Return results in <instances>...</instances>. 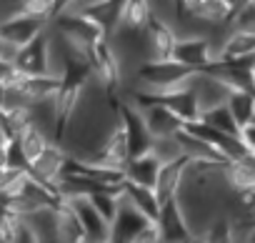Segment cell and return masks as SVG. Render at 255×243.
I'll return each instance as SVG.
<instances>
[{
    "label": "cell",
    "instance_id": "1",
    "mask_svg": "<svg viewBox=\"0 0 255 243\" xmlns=\"http://www.w3.org/2000/svg\"><path fill=\"white\" fill-rule=\"evenodd\" d=\"M110 241H120V243H155V241H160L158 221L145 216L140 208H135L120 193V206H118V216L113 221Z\"/></svg>",
    "mask_w": 255,
    "mask_h": 243
},
{
    "label": "cell",
    "instance_id": "2",
    "mask_svg": "<svg viewBox=\"0 0 255 243\" xmlns=\"http://www.w3.org/2000/svg\"><path fill=\"white\" fill-rule=\"evenodd\" d=\"M108 95H110V110L118 113L120 126H123V131H125L128 148H130V158L153 151L155 136L150 133V128H148V123H145V115H143L140 105H135L133 100L115 98L113 93H108Z\"/></svg>",
    "mask_w": 255,
    "mask_h": 243
},
{
    "label": "cell",
    "instance_id": "3",
    "mask_svg": "<svg viewBox=\"0 0 255 243\" xmlns=\"http://www.w3.org/2000/svg\"><path fill=\"white\" fill-rule=\"evenodd\" d=\"M198 70L188 68L185 63L168 58V60H143L135 78L145 90L153 93H163V90H173L178 85H185Z\"/></svg>",
    "mask_w": 255,
    "mask_h": 243
},
{
    "label": "cell",
    "instance_id": "4",
    "mask_svg": "<svg viewBox=\"0 0 255 243\" xmlns=\"http://www.w3.org/2000/svg\"><path fill=\"white\" fill-rule=\"evenodd\" d=\"M85 58L93 68V80L105 93H113V88L120 83V60H118V50H113L110 45V38L108 35L98 38L85 50Z\"/></svg>",
    "mask_w": 255,
    "mask_h": 243
},
{
    "label": "cell",
    "instance_id": "5",
    "mask_svg": "<svg viewBox=\"0 0 255 243\" xmlns=\"http://www.w3.org/2000/svg\"><path fill=\"white\" fill-rule=\"evenodd\" d=\"M13 63H15L18 73H23V75H45V73L55 75L53 73V55H50V33H48V28L40 35H35L30 43H25L18 50Z\"/></svg>",
    "mask_w": 255,
    "mask_h": 243
},
{
    "label": "cell",
    "instance_id": "6",
    "mask_svg": "<svg viewBox=\"0 0 255 243\" xmlns=\"http://www.w3.org/2000/svg\"><path fill=\"white\" fill-rule=\"evenodd\" d=\"M158 233H160V241L165 243H188L195 238V231L190 228V221L183 211L180 198H170L160 203Z\"/></svg>",
    "mask_w": 255,
    "mask_h": 243
},
{
    "label": "cell",
    "instance_id": "7",
    "mask_svg": "<svg viewBox=\"0 0 255 243\" xmlns=\"http://www.w3.org/2000/svg\"><path fill=\"white\" fill-rule=\"evenodd\" d=\"M145 60H168L175 58V45H178V30L160 18L158 13L150 18L148 28H145Z\"/></svg>",
    "mask_w": 255,
    "mask_h": 243
},
{
    "label": "cell",
    "instance_id": "8",
    "mask_svg": "<svg viewBox=\"0 0 255 243\" xmlns=\"http://www.w3.org/2000/svg\"><path fill=\"white\" fill-rule=\"evenodd\" d=\"M68 203L73 206V211L78 213V218H80V223L85 228V241H93V243H108L110 241L113 226L95 208V203L88 196H73V198H68Z\"/></svg>",
    "mask_w": 255,
    "mask_h": 243
},
{
    "label": "cell",
    "instance_id": "9",
    "mask_svg": "<svg viewBox=\"0 0 255 243\" xmlns=\"http://www.w3.org/2000/svg\"><path fill=\"white\" fill-rule=\"evenodd\" d=\"M65 161H68L65 146L58 143V141H53V143L30 163V171H28V173H30L35 181H40V183H45V186H50V188L55 191V183H58V178L63 176ZM55 193H58V191H55Z\"/></svg>",
    "mask_w": 255,
    "mask_h": 243
},
{
    "label": "cell",
    "instance_id": "10",
    "mask_svg": "<svg viewBox=\"0 0 255 243\" xmlns=\"http://www.w3.org/2000/svg\"><path fill=\"white\" fill-rule=\"evenodd\" d=\"M218 58L213 43L205 38V35H185L180 38L178 35V45H175V60L185 63L188 68L193 70H205L213 60Z\"/></svg>",
    "mask_w": 255,
    "mask_h": 243
},
{
    "label": "cell",
    "instance_id": "11",
    "mask_svg": "<svg viewBox=\"0 0 255 243\" xmlns=\"http://www.w3.org/2000/svg\"><path fill=\"white\" fill-rule=\"evenodd\" d=\"M193 88L198 93V100H200L203 110L228 103V98L233 93V85L225 78H220L215 73H208V70H200V73L193 75Z\"/></svg>",
    "mask_w": 255,
    "mask_h": 243
},
{
    "label": "cell",
    "instance_id": "12",
    "mask_svg": "<svg viewBox=\"0 0 255 243\" xmlns=\"http://www.w3.org/2000/svg\"><path fill=\"white\" fill-rule=\"evenodd\" d=\"M50 23L48 20H40V18H33V15H15L10 20H5L3 25H0V38H3V43H10L15 48H23L25 43H30L35 35H40Z\"/></svg>",
    "mask_w": 255,
    "mask_h": 243
},
{
    "label": "cell",
    "instance_id": "13",
    "mask_svg": "<svg viewBox=\"0 0 255 243\" xmlns=\"http://www.w3.org/2000/svg\"><path fill=\"white\" fill-rule=\"evenodd\" d=\"M188 168H190V158H188V156H180V158L168 161V163L160 166L158 183H155V191H158L160 203L180 196L183 183H185V176H188Z\"/></svg>",
    "mask_w": 255,
    "mask_h": 243
},
{
    "label": "cell",
    "instance_id": "14",
    "mask_svg": "<svg viewBox=\"0 0 255 243\" xmlns=\"http://www.w3.org/2000/svg\"><path fill=\"white\" fill-rule=\"evenodd\" d=\"M135 105H138V103H135ZM140 110H143L145 123H148V128H150V133H153L155 138H160V136H175V133L185 126L170 108H165V105L158 103V100L140 103Z\"/></svg>",
    "mask_w": 255,
    "mask_h": 243
},
{
    "label": "cell",
    "instance_id": "15",
    "mask_svg": "<svg viewBox=\"0 0 255 243\" xmlns=\"http://www.w3.org/2000/svg\"><path fill=\"white\" fill-rule=\"evenodd\" d=\"M155 15L150 0H123L120 8V20H118V30L125 33H143L150 23V18Z\"/></svg>",
    "mask_w": 255,
    "mask_h": 243
},
{
    "label": "cell",
    "instance_id": "16",
    "mask_svg": "<svg viewBox=\"0 0 255 243\" xmlns=\"http://www.w3.org/2000/svg\"><path fill=\"white\" fill-rule=\"evenodd\" d=\"M120 193L130 201L135 208H140L145 216H150L153 221H158L160 216V198H158V191L153 186H143V183H133V181H123L120 186Z\"/></svg>",
    "mask_w": 255,
    "mask_h": 243
},
{
    "label": "cell",
    "instance_id": "17",
    "mask_svg": "<svg viewBox=\"0 0 255 243\" xmlns=\"http://www.w3.org/2000/svg\"><path fill=\"white\" fill-rule=\"evenodd\" d=\"M160 161L153 151L143 153V156H133L125 163V178L133 183H143V186H153L158 183V173H160Z\"/></svg>",
    "mask_w": 255,
    "mask_h": 243
},
{
    "label": "cell",
    "instance_id": "18",
    "mask_svg": "<svg viewBox=\"0 0 255 243\" xmlns=\"http://www.w3.org/2000/svg\"><path fill=\"white\" fill-rule=\"evenodd\" d=\"M248 55H255V30L230 28L218 50V58H248Z\"/></svg>",
    "mask_w": 255,
    "mask_h": 243
},
{
    "label": "cell",
    "instance_id": "19",
    "mask_svg": "<svg viewBox=\"0 0 255 243\" xmlns=\"http://www.w3.org/2000/svg\"><path fill=\"white\" fill-rule=\"evenodd\" d=\"M30 228L35 231L38 241H58V203L55 206H43L30 213H25Z\"/></svg>",
    "mask_w": 255,
    "mask_h": 243
},
{
    "label": "cell",
    "instance_id": "20",
    "mask_svg": "<svg viewBox=\"0 0 255 243\" xmlns=\"http://www.w3.org/2000/svg\"><path fill=\"white\" fill-rule=\"evenodd\" d=\"M58 241H65V243L85 241V228H83L78 213L73 211V206L68 203V198H63L58 203Z\"/></svg>",
    "mask_w": 255,
    "mask_h": 243
},
{
    "label": "cell",
    "instance_id": "21",
    "mask_svg": "<svg viewBox=\"0 0 255 243\" xmlns=\"http://www.w3.org/2000/svg\"><path fill=\"white\" fill-rule=\"evenodd\" d=\"M228 108L233 113V118L238 120L240 131L255 120V90H245V88H233L230 98H228Z\"/></svg>",
    "mask_w": 255,
    "mask_h": 243
},
{
    "label": "cell",
    "instance_id": "22",
    "mask_svg": "<svg viewBox=\"0 0 255 243\" xmlns=\"http://www.w3.org/2000/svg\"><path fill=\"white\" fill-rule=\"evenodd\" d=\"M193 18L208 25H223V23L230 25L233 5H230V0H200L198 8L193 10Z\"/></svg>",
    "mask_w": 255,
    "mask_h": 243
},
{
    "label": "cell",
    "instance_id": "23",
    "mask_svg": "<svg viewBox=\"0 0 255 243\" xmlns=\"http://www.w3.org/2000/svg\"><path fill=\"white\" fill-rule=\"evenodd\" d=\"M18 143H20V148H23V153L28 156V161L33 163L50 143H53V138L40 128V126H35V123H30V126H25L20 133H18Z\"/></svg>",
    "mask_w": 255,
    "mask_h": 243
},
{
    "label": "cell",
    "instance_id": "24",
    "mask_svg": "<svg viewBox=\"0 0 255 243\" xmlns=\"http://www.w3.org/2000/svg\"><path fill=\"white\" fill-rule=\"evenodd\" d=\"M203 120H205V123H210V126H215V128H220V131H225V133L240 136V126H238V120L233 118V113H230L228 103L203 110Z\"/></svg>",
    "mask_w": 255,
    "mask_h": 243
},
{
    "label": "cell",
    "instance_id": "25",
    "mask_svg": "<svg viewBox=\"0 0 255 243\" xmlns=\"http://www.w3.org/2000/svg\"><path fill=\"white\" fill-rule=\"evenodd\" d=\"M203 238L205 241H218V243H228V241H233V223H230V216L228 213H223V216H213L210 218V223H208V228H205V233H203Z\"/></svg>",
    "mask_w": 255,
    "mask_h": 243
},
{
    "label": "cell",
    "instance_id": "26",
    "mask_svg": "<svg viewBox=\"0 0 255 243\" xmlns=\"http://www.w3.org/2000/svg\"><path fill=\"white\" fill-rule=\"evenodd\" d=\"M153 153L158 156L160 163H168V161H175V158L185 156L183 153V146L178 141V133L175 136H160V138H155L153 141Z\"/></svg>",
    "mask_w": 255,
    "mask_h": 243
},
{
    "label": "cell",
    "instance_id": "27",
    "mask_svg": "<svg viewBox=\"0 0 255 243\" xmlns=\"http://www.w3.org/2000/svg\"><path fill=\"white\" fill-rule=\"evenodd\" d=\"M240 138L245 141L248 151H250V153H255V120H253V123H248V126L240 131Z\"/></svg>",
    "mask_w": 255,
    "mask_h": 243
},
{
    "label": "cell",
    "instance_id": "28",
    "mask_svg": "<svg viewBox=\"0 0 255 243\" xmlns=\"http://www.w3.org/2000/svg\"><path fill=\"white\" fill-rule=\"evenodd\" d=\"M250 243H255V231H253V233H250Z\"/></svg>",
    "mask_w": 255,
    "mask_h": 243
},
{
    "label": "cell",
    "instance_id": "29",
    "mask_svg": "<svg viewBox=\"0 0 255 243\" xmlns=\"http://www.w3.org/2000/svg\"><path fill=\"white\" fill-rule=\"evenodd\" d=\"M253 30H255V28H253Z\"/></svg>",
    "mask_w": 255,
    "mask_h": 243
}]
</instances>
